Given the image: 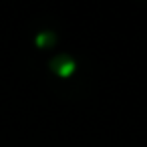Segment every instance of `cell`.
I'll use <instances>...</instances> for the list:
<instances>
[{"instance_id":"1","label":"cell","mask_w":147,"mask_h":147,"mask_svg":"<svg viewBox=\"0 0 147 147\" xmlns=\"http://www.w3.org/2000/svg\"><path fill=\"white\" fill-rule=\"evenodd\" d=\"M51 69L57 71L61 77H67V75H71L75 71V61L69 55H59V57H55L51 61Z\"/></svg>"},{"instance_id":"2","label":"cell","mask_w":147,"mask_h":147,"mask_svg":"<svg viewBox=\"0 0 147 147\" xmlns=\"http://www.w3.org/2000/svg\"><path fill=\"white\" fill-rule=\"evenodd\" d=\"M36 42H38L40 47H47V45L55 42V34H53V32H40L38 38H36Z\"/></svg>"}]
</instances>
